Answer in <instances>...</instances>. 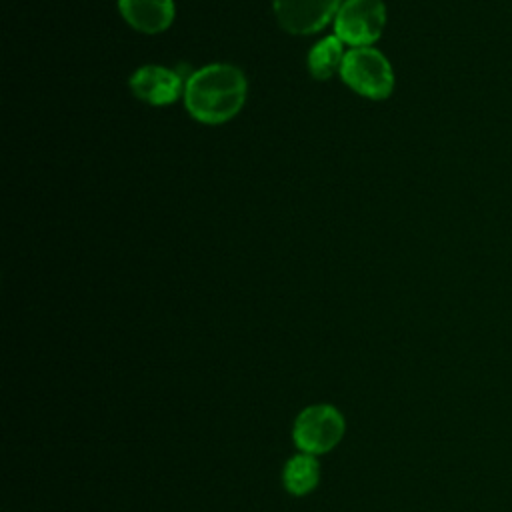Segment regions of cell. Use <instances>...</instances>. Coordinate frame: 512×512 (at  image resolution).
Segmentation results:
<instances>
[{"label": "cell", "instance_id": "obj_6", "mask_svg": "<svg viewBox=\"0 0 512 512\" xmlns=\"http://www.w3.org/2000/svg\"><path fill=\"white\" fill-rule=\"evenodd\" d=\"M130 88L140 100L152 106H166L180 96L182 82L176 72L164 66H142L130 78Z\"/></svg>", "mask_w": 512, "mask_h": 512}, {"label": "cell", "instance_id": "obj_5", "mask_svg": "<svg viewBox=\"0 0 512 512\" xmlns=\"http://www.w3.org/2000/svg\"><path fill=\"white\" fill-rule=\"evenodd\" d=\"M342 0H274V12L280 26L292 34H314L322 30Z\"/></svg>", "mask_w": 512, "mask_h": 512}, {"label": "cell", "instance_id": "obj_8", "mask_svg": "<svg viewBox=\"0 0 512 512\" xmlns=\"http://www.w3.org/2000/svg\"><path fill=\"white\" fill-rule=\"evenodd\" d=\"M320 480V466L316 456L312 454H298L290 458L282 470L284 488L294 496H304L316 488Z\"/></svg>", "mask_w": 512, "mask_h": 512}, {"label": "cell", "instance_id": "obj_3", "mask_svg": "<svg viewBox=\"0 0 512 512\" xmlns=\"http://www.w3.org/2000/svg\"><path fill=\"white\" fill-rule=\"evenodd\" d=\"M294 444L306 454H326L344 436V418L330 404H314L304 408L294 422Z\"/></svg>", "mask_w": 512, "mask_h": 512}, {"label": "cell", "instance_id": "obj_4", "mask_svg": "<svg viewBox=\"0 0 512 512\" xmlns=\"http://www.w3.org/2000/svg\"><path fill=\"white\" fill-rule=\"evenodd\" d=\"M386 24V8L382 0H344L336 14L334 32L352 48L376 42Z\"/></svg>", "mask_w": 512, "mask_h": 512}, {"label": "cell", "instance_id": "obj_1", "mask_svg": "<svg viewBox=\"0 0 512 512\" xmlns=\"http://www.w3.org/2000/svg\"><path fill=\"white\" fill-rule=\"evenodd\" d=\"M246 98V78L230 64L196 70L184 86L188 112L204 124H222L236 116Z\"/></svg>", "mask_w": 512, "mask_h": 512}, {"label": "cell", "instance_id": "obj_7", "mask_svg": "<svg viewBox=\"0 0 512 512\" xmlns=\"http://www.w3.org/2000/svg\"><path fill=\"white\" fill-rule=\"evenodd\" d=\"M124 20L146 34L166 30L174 20L172 0H118Z\"/></svg>", "mask_w": 512, "mask_h": 512}, {"label": "cell", "instance_id": "obj_9", "mask_svg": "<svg viewBox=\"0 0 512 512\" xmlns=\"http://www.w3.org/2000/svg\"><path fill=\"white\" fill-rule=\"evenodd\" d=\"M342 44L344 42L336 34L326 36L318 44H314V48L308 54V66H310V72L314 78L326 80L338 68H342V60H344Z\"/></svg>", "mask_w": 512, "mask_h": 512}, {"label": "cell", "instance_id": "obj_2", "mask_svg": "<svg viewBox=\"0 0 512 512\" xmlns=\"http://www.w3.org/2000/svg\"><path fill=\"white\" fill-rule=\"evenodd\" d=\"M342 80L358 94L382 100L394 88V74L390 62L374 48H352L344 54Z\"/></svg>", "mask_w": 512, "mask_h": 512}]
</instances>
